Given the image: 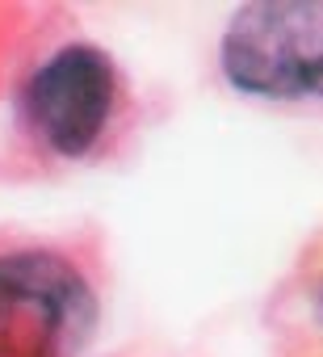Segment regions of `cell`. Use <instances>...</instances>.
Instances as JSON below:
<instances>
[{
    "mask_svg": "<svg viewBox=\"0 0 323 357\" xmlns=\"http://www.w3.org/2000/svg\"><path fill=\"white\" fill-rule=\"evenodd\" d=\"M101 303L88 273L59 248L0 252V357H80Z\"/></svg>",
    "mask_w": 323,
    "mask_h": 357,
    "instance_id": "1",
    "label": "cell"
},
{
    "mask_svg": "<svg viewBox=\"0 0 323 357\" xmlns=\"http://www.w3.org/2000/svg\"><path fill=\"white\" fill-rule=\"evenodd\" d=\"M315 307H319V315H323V278H319V286H315Z\"/></svg>",
    "mask_w": 323,
    "mask_h": 357,
    "instance_id": "4",
    "label": "cell"
},
{
    "mask_svg": "<svg viewBox=\"0 0 323 357\" xmlns=\"http://www.w3.org/2000/svg\"><path fill=\"white\" fill-rule=\"evenodd\" d=\"M118 97V63L93 43H63L26 72L17 89V118L42 151L84 160L109 135Z\"/></svg>",
    "mask_w": 323,
    "mask_h": 357,
    "instance_id": "3",
    "label": "cell"
},
{
    "mask_svg": "<svg viewBox=\"0 0 323 357\" xmlns=\"http://www.w3.org/2000/svg\"><path fill=\"white\" fill-rule=\"evenodd\" d=\"M223 80L256 101L323 105V0H252L219 38Z\"/></svg>",
    "mask_w": 323,
    "mask_h": 357,
    "instance_id": "2",
    "label": "cell"
}]
</instances>
